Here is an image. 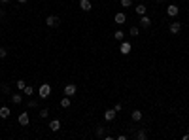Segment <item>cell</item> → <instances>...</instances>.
Masks as SVG:
<instances>
[{
	"instance_id": "cell-1",
	"label": "cell",
	"mask_w": 189,
	"mask_h": 140,
	"mask_svg": "<svg viewBox=\"0 0 189 140\" xmlns=\"http://www.w3.org/2000/svg\"><path fill=\"white\" fill-rule=\"evenodd\" d=\"M38 95H40V99H49V95H51L49 83H42L40 89H38Z\"/></svg>"
},
{
	"instance_id": "cell-2",
	"label": "cell",
	"mask_w": 189,
	"mask_h": 140,
	"mask_svg": "<svg viewBox=\"0 0 189 140\" xmlns=\"http://www.w3.org/2000/svg\"><path fill=\"white\" fill-rule=\"evenodd\" d=\"M59 23H61V19L57 15H47V19H46V25L47 27H57Z\"/></svg>"
},
{
	"instance_id": "cell-3",
	"label": "cell",
	"mask_w": 189,
	"mask_h": 140,
	"mask_svg": "<svg viewBox=\"0 0 189 140\" xmlns=\"http://www.w3.org/2000/svg\"><path fill=\"white\" fill-rule=\"evenodd\" d=\"M131 49H132V46L129 44V42H125V40H123V42H121V46H119V51H121L123 55H129Z\"/></svg>"
},
{
	"instance_id": "cell-4",
	"label": "cell",
	"mask_w": 189,
	"mask_h": 140,
	"mask_svg": "<svg viewBox=\"0 0 189 140\" xmlns=\"http://www.w3.org/2000/svg\"><path fill=\"white\" fill-rule=\"evenodd\" d=\"M76 91H78V87H76L74 83H68V85H65V95H66V97L76 95Z\"/></svg>"
},
{
	"instance_id": "cell-5",
	"label": "cell",
	"mask_w": 189,
	"mask_h": 140,
	"mask_svg": "<svg viewBox=\"0 0 189 140\" xmlns=\"http://www.w3.org/2000/svg\"><path fill=\"white\" fill-rule=\"evenodd\" d=\"M114 21H115V23H117V25H125V23H127V15H125V13H123V11H119V13H115V17H114Z\"/></svg>"
},
{
	"instance_id": "cell-6",
	"label": "cell",
	"mask_w": 189,
	"mask_h": 140,
	"mask_svg": "<svg viewBox=\"0 0 189 140\" xmlns=\"http://www.w3.org/2000/svg\"><path fill=\"white\" fill-rule=\"evenodd\" d=\"M166 13H169V17H176L180 13V8H178V6H174V4H170L169 8H166Z\"/></svg>"
},
{
	"instance_id": "cell-7",
	"label": "cell",
	"mask_w": 189,
	"mask_h": 140,
	"mask_svg": "<svg viewBox=\"0 0 189 140\" xmlns=\"http://www.w3.org/2000/svg\"><path fill=\"white\" fill-rule=\"evenodd\" d=\"M140 27H142V29H150L151 27V19L148 15H142L140 17Z\"/></svg>"
},
{
	"instance_id": "cell-8",
	"label": "cell",
	"mask_w": 189,
	"mask_h": 140,
	"mask_svg": "<svg viewBox=\"0 0 189 140\" xmlns=\"http://www.w3.org/2000/svg\"><path fill=\"white\" fill-rule=\"evenodd\" d=\"M181 30V23L180 21H174V23H170V34H178Z\"/></svg>"
},
{
	"instance_id": "cell-9",
	"label": "cell",
	"mask_w": 189,
	"mask_h": 140,
	"mask_svg": "<svg viewBox=\"0 0 189 140\" xmlns=\"http://www.w3.org/2000/svg\"><path fill=\"white\" fill-rule=\"evenodd\" d=\"M29 114H27V112H23V114H19V125H23V127H27V125H29Z\"/></svg>"
},
{
	"instance_id": "cell-10",
	"label": "cell",
	"mask_w": 189,
	"mask_h": 140,
	"mask_svg": "<svg viewBox=\"0 0 189 140\" xmlns=\"http://www.w3.org/2000/svg\"><path fill=\"white\" fill-rule=\"evenodd\" d=\"M80 8L83 11H91V8H93V4L89 2V0H80Z\"/></svg>"
},
{
	"instance_id": "cell-11",
	"label": "cell",
	"mask_w": 189,
	"mask_h": 140,
	"mask_svg": "<svg viewBox=\"0 0 189 140\" xmlns=\"http://www.w3.org/2000/svg\"><path fill=\"white\" fill-rule=\"evenodd\" d=\"M104 119L106 121H114L115 119V110H106L104 112Z\"/></svg>"
},
{
	"instance_id": "cell-12",
	"label": "cell",
	"mask_w": 189,
	"mask_h": 140,
	"mask_svg": "<svg viewBox=\"0 0 189 140\" xmlns=\"http://www.w3.org/2000/svg\"><path fill=\"white\" fill-rule=\"evenodd\" d=\"M134 11H136V15H146V6L144 4H138V6H134Z\"/></svg>"
},
{
	"instance_id": "cell-13",
	"label": "cell",
	"mask_w": 189,
	"mask_h": 140,
	"mask_svg": "<svg viewBox=\"0 0 189 140\" xmlns=\"http://www.w3.org/2000/svg\"><path fill=\"white\" fill-rule=\"evenodd\" d=\"M49 129H51L53 132H57V131L61 129V121H59V119H53V121L49 123Z\"/></svg>"
},
{
	"instance_id": "cell-14",
	"label": "cell",
	"mask_w": 189,
	"mask_h": 140,
	"mask_svg": "<svg viewBox=\"0 0 189 140\" xmlns=\"http://www.w3.org/2000/svg\"><path fill=\"white\" fill-rule=\"evenodd\" d=\"M131 117H132V121H140V119H142V112H140V110H132Z\"/></svg>"
},
{
	"instance_id": "cell-15",
	"label": "cell",
	"mask_w": 189,
	"mask_h": 140,
	"mask_svg": "<svg viewBox=\"0 0 189 140\" xmlns=\"http://www.w3.org/2000/svg\"><path fill=\"white\" fill-rule=\"evenodd\" d=\"M10 99L13 104H21V100H23V97H21V93H15V95H10Z\"/></svg>"
},
{
	"instance_id": "cell-16",
	"label": "cell",
	"mask_w": 189,
	"mask_h": 140,
	"mask_svg": "<svg viewBox=\"0 0 189 140\" xmlns=\"http://www.w3.org/2000/svg\"><path fill=\"white\" fill-rule=\"evenodd\" d=\"M10 114H11V110H10V108H6V106L0 108V117H10Z\"/></svg>"
},
{
	"instance_id": "cell-17",
	"label": "cell",
	"mask_w": 189,
	"mask_h": 140,
	"mask_svg": "<svg viewBox=\"0 0 189 140\" xmlns=\"http://www.w3.org/2000/svg\"><path fill=\"white\" fill-rule=\"evenodd\" d=\"M61 108H70V97H62V100H61Z\"/></svg>"
},
{
	"instance_id": "cell-18",
	"label": "cell",
	"mask_w": 189,
	"mask_h": 140,
	"mask_svg": "<svg viewBox=\"0 0 189 140\" xmlns=\"http://www.w3.org/2000/svg\"><path fill=\"white\" fill-rule=\"evenodd\" d=\"M114 38H115L117 42H123V40H125V32H123V30H115Z\"/></svg>"
},
{
	"instance_id": "cell-19",
	"label": "cell",
	"mask_w": 189,
	"mask_h": 140,
	"mask_svg": "<svg viewBox=\"0 0 189 140\" xmlns=\"http://www.w3.org/2000/svg\"><path fill=\"white\" fill-rule=\"evenodd\" d=\"M136 138L138 140H146V138H148V132H146V131H138L136 132Z\"/></svg>"
},
{
	"instance_id": "cell-20",
	"label": "cell",
	"mask_w": 189,
	"mask_h": 140,
	"mask_svg": "<svg viewBox=\"0 0 189 140\" xmlns=\"http://www.w3.org/2000/svg\"><path fill=\"white\" fill-rule=\"evenodd\" d=\"M15 85H17V89H19V91H23V89L27 87V83H25L23 80H17V81H15Z\"/></svg>"
},
{
	"instance_id": "cell-21",
	"label": "cell",
	"mask_w": 189,
	"mask_h": 140,
	"mask_svg": "<svg viewBox=\"0 0 189 140\" xmlns=\"http://www.w3.org/2000/svg\"><path fill=\"white\" fill-rule=\"evenodd\" d=\"M23 91H25V95H29V97H30V95H34V87H32V85H27Z\"/></svg>"
},
{
	"instance_id": "cell-22",
	"label": "cell",
	"mask_w": 189,
	"mask_h": 140,
	"mask_svg": "<svg viewBox=\"0 0 189 140\" xmlns=\"http://www.w3.org/2000/svg\"><path fill=\"white\" fill-rule=\"evenodd\" d=\"M121 6H123L125 10H127V8H131V6H132V0H121Z\"/></svg>"
},
{
	"instance_id": "cell-23",
	"label": "cell",
	"mask_w": 189,
	"mask_h": 140,
	"mask_svg": "<svg viewBox=\"0 0 189 140\" xmlns=\"http://www.w3.org/2000/svg\"><path fill=\"white\" fill-rule=\"evenodd\" d=\"M138 34H140L138 27H131V36H138Z\"/></svg>"
},
{
	"instance_id": "cell-24",
	"label": "cell",
	"mask_w": 189,
	"mask_h": 140,
	"mask_svg": "<svg viewBox=\"0 0 189 140\" xmlns=\"http://www.w3.org/2000/svg\"><path fill=\"white\" fill-rule=\"evenodd\" d=\"M2 93H4V95H11V89H10V85H6V83H4V85H2Z\"/></svg>"
},
{
	"instance_id": "cell-25",
	"label": "cell",
	"mask_w": 189,
	"mask_h": 140,
	"mask_svg": "<svg viewBox=\"0 0 189 140\" xmlns=\"http://www.w3.org/2000/svg\"><path fill=\"white\" fill-rule=\"evenodd\" d=\"M29 108H38V100L36 99H30L29 100Z\"/></svg>"
},
{
	"instance_id": "cell-26",
	"label": "cell",
	"mask_w": 189,
	"mask_h": 140,
	"mask_svg": "<svg viewBox=\"0 0 189 140\" xmlns=\"http://www.w3.org/2000/svg\"><path fill=\"white\" fill-rule=\"evenodd\" d=\"M96 136H99V138H102V136H104V127H100V125L96 127Z\"/></svg>"
},
{
	"instance_id": "cell-27",
	"label": "cell",
	"mask_w": 189,
	"mask_h": 140,
	"mask_svg": "<svg viewBox=\"0 0 189 140\" xmlns=\"http://www.w3.org/2000/svg\"><path fill=\"white\" fill-rule=\"evenodd\" d=\"M47 114H49V110H47V108H42L40 110V117H47Z\"/></svg>"
},
{
	"instance_id": "cell-28",
	"label": "cell",
	"mask_w": 189,
	"mask_h": 140,
	"mask_svg": "<svg viewBox=\"0 0 189 140\" xmlns=\"http://www.w3.org/2000/svg\"><path fill=\"white\" fill-rule=\"evenodd\" d=\"M6 55H8V51H6V49H4V47H0V59H4V57H6Z\"/></svg>"
},
{
	"instance_id": "cell-29",
	"label": "cell",
	"mask_w": 189,
	"mask_h": 140,
	"mask_svg": "<svg viewBox=\"0 0 189 140\" xmlns=\"http://www.w3.org/2000/svg\"><path fill=\"white\" fill-rule=\"evenodd\" d=\"M0 2H2V4H8V2H10V0H0Z\"/></svg>"
},
{
	"instance_id": "cell-30",
	"label": "cell",
	"mask_w": 189,
	"mask_h": 140,
	"mask_svg": "<svg viewBox=\"0 0 189 140\" xmlns=\"http://www.w3.org/2000/svg\"><path fill=\"white\" fill-rule=\"evenodd\" d=\"M184 140H189V135H184Z\"/></svg>"
},
{
	"instance_id": "cell-31",
	"label": "cell",
	"mask_w": 189,
	"mask_h": 140,
	"mask_svg": "<svg viewBox=\"0 0 189 140\" xmlns=\"http://www.w3.org/2000/svg\"><path fill=\"white\" fill-rule=\"evenodd\" d=\"M17 2H21V4H23V2H29V0H17Z\"/></svg>"
},
{
	"instance_id": "cell-32",
	"label": "cell",
	"mask_w": 189,
	"mask_h": 140,
	"mask_svg": "<svg viewBox=\"0 0 189 140\" xmlns=\"http://www.w3.org/2000/svg\"><path fill=\"white\" fill-rule=\"evenodd\" d=\"M159 2H165V0H159Z\"/></svg>"
}]
</instances>
